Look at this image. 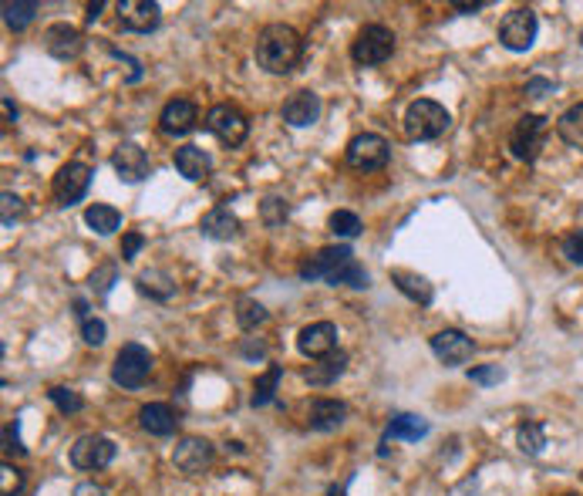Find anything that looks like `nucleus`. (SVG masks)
Instances as JSON below:
<instances>
[{
	"label": "nucleus",
	"instance_id": "obj_1",
	"mask_svg": "<svg viewBox=\"0 0 583 496\" xmlns=\"http://www.w3.org/2000/svg\"><path fill=\"white\" fill-rule=\"evenodd\" d=\"M300 277L304 280H328V284H344L354 287V290H368L371 287V277L358 264L351 247H324L314 257H307L300 264Z\"/></svg>",
	"mask_w": 583,
	"mask_h": 496
},
{
	"label": "nucleus",
	"instance_id": "obj_2",
	"mask_svg": "<svg viewBox=\"0 0 583 496\" xmlns=\"http://www.w3.org/2000/svg\"><path fill=\"white\" fill-rule=\"evenodd\" d=\"M256 65L270 75H290L304 58V41L290 24H266L256 37Z\"/></svg>",
	"mask_w": 583,
	"mask_h": 496
},
{
	"label": "nucleus",
	"instance_id": "obj_3",
	"mask_svg": "<svg viewBox=\"0 0 583 496\" xmlns=\"http://www.w3.org/2000/svg\"><path fill=\"white\" fill-rule=\"evenodd\" d=\"M449 125H452L449 109L432 99L411 101L405 109V119H401V129H405L411 142H432V139L449 132Z\"/></svg>",
	"mask_w": 583,
	"mask_h": 496
},
{
	"label": "nucleus",
	"instance_id": "obj_4",
	"mask_svg": "<svg viewBox=\"0 0 583 496\" xmlns=\"http://www.w3.org/2000/svg\"><path fill=\"white\" fill-rule=\"evenodd\" d=\"M391 55H395V34H391V27H385V24H368V27H361L351 45L354 65H361V68L385 65Z\"/></svg>",
	"mask_w": 583,
	"mask_h": 496
},
{
	"label": "nucleus",
	"instance_id": "obj_5",
	"mask_svg": "<svg viewBox=\"0 0 583 496\" xmlns=\"http://www.w3.org/2000/svg\"><path fill=\"white\" fill-rule=\"evenodd\" d=\"M149 372H152V354H149V348H142L139 342H129V344H121V352L115 354L111 382L119 388H142Z\"/></svg>",
	"mask_w": 583,
	"mask_h": 496
},
{
	"label": "nucleus",
	"instance_id": "obj_6",
	"mask_svg": "<svg viewBox=\"0 0 583 496\" xmlns=\"http://www.w3.org/2000/svg\"><path fill=\"white\" fill-rule=\"evenodd\" d=\"M344 159H348V165L358 169V173H374V169H385L388 165V159H391V145H388L385 135L361 132L348 142Z\"/></svg>",
	"mask_w": 583,
	"mask_h": 496
},
{
	"label": "nucleus",
	"instance_id": "obj_7",
	"mask_svg": "<svg viewBox=\"0 0 583 496\" xmlns=\"http://www.w3.org/2000/svg\"><path fill=\"white\" fill-rule=\"evenodd\" d=\"M547 135H550V119H543V115H523L516 121V129L509 135V153L523 159V163H533L539 153H543V145H547Z\"/></svg>",
	"mask_w": 583,
	"mask_h": 496
},
{
	"label": "nucleus",
	"instance_id": "obj_8",
	"mask_svg": "<svg viewBox=\"0 0 583 496\" xmlns=\"http://www.w3.org/2000/svg\"><path fill=\"white\" fill-rule=\"evenodd\" d=\"M206 129H210L223 145H240L246 135H250V121L243 115L236 105L230 101H220V105H213L206 111Z\"/></svg>",
	"mask_w": 583,
	"mask_h": 496
},
{
	"label": "nucleus",
	"instance_id": "obj_9",
	"mask_svg": "<svg viewBox=\"0 0 583 496\" xmlns=\"http://www.w3.org/2000/svg\"><path fill=\"white\" fill-rule=\"evenodd\" d=\"M536 31H539V21H536V11H529V7H516V11H509L499 24V41L503 47L509 51H529L533 41H536Z\"/></svg>",
	"mask_w": 583,
	"mask_h": 496
},
{
	"label": "nucleus",
	"instance_id": "obj_10",
	"mask_svg": "<svg viewBox=\"0 0 583 496\" xmlns=\"http://www.w3.org/2000/svg\"><path fill=\"white\" fill-rule=\"evenodd\" d=\"M91 176H95V173H91V165H85V163L61 165L55 183H51V193H55L57 206H75V203H81L91 186Z\"/></svg>",
	"mask_w": 583,
	"mask_h": 496
},
{
	"label": "nucleus",
	"instance_id": "obj_11",
	"mask_svg": "<svg viewBox=\"0 0 583 496\" xmlns=\"http://www.w3.org/2000/svg\"><path fill=\"white\" fill-rule=\"evenodd\" d=\"M115 452H119V446H115L109 436L88 432V436H81V439L71 446V466H75V470H85V473L105 470V466L115 459Z\"/></svg>",
	"mask_w": 583,
	"mask_h": 496
},
{
	"label": "nucleus",
	"instance_id": "obj_12",
	"mask_svg": "<svg viewBox=\"0 0 583 496\" xmlns=\"http://www.w3.org/2000/svg\"><path fill=\"white\" fill-rule=\"evenodd\" d=\"M119 24L121 31L149 34L162 24V7L152 0H121L119 4Z\"/></svg>",
	"mask_w": 583,
	"mask_h": 496
},
{
	"label": "nucleus",
	"instance_id": "obj_13",
	"mask_svg": "<svg viewBox=\"0 0 583 496\" xmlns=\"http://www.w3.org/2000/svg\"><path fill=\"white\" fill-rule=\"evenodd\" d=\"M196 121H199L196 101H189V99L165 101V109L159 111V129H162V135H169V139H182V135H189L196 129Z\"/></svg>",
	"mask_w": 583,
	"mask_h": 496
},
{
	"label": "nucleus",
	"instance_id": "obj_14",
	"mask_svg": "<svg viewBox=\"0 0 583 496\" xmlns=\"http://www.w3.org/2000/svg\"><path fill=\"white\" fill-rule=\"evenodd\" d=\"M432 354L439 358L445 368H459L473 358V342L465 338L459 328H445L439 334H432Z\"/></svg>",
	"mask_w": 583,
	"mask_h": 496
},
{
	"label": "nucleus",
	"instance_id": "obj_15",
	"mask_svg": "<svg viewBox=\"0 0 583 496\" xmlns=\"http://www.w3.org/2000/svg\"><path fill=\"white\" fill-rule=\"evenodd\" d=\"M111 165H115V173H119L121 183H142L149 176V153H145L139 142H121L115 153H111Z\"/></svg>",
	"mask_w": 583,
	"mask_h": 496
},
{
	"label": "nucleus",
	"instance_id": "obj_16",
	"mask_svg": "<svg viewBox=\"0 0 583 496\" xmlns=\"http://www.w3.org/2000/svg\"><path fill=\"white\" fill-rule=\"evenodd\" d=\"M297 348H300V354H307V358H318L320 362V358L334 354V348H338V328H334L330 321H314L307 328H300Z\"/></svg>",
	"mask_w": 583,
	"mask_h": 496
},
{
	"label": "nucleus",
	"instance_id": "obj_17",
	"mask_svg": "<svg viewBox=\"0 0 583 496\" xmlns=\"http://www.w3.org/2000/svg\"><path fill=\"white\" fill-rule=\"evenodd\" d=\"M172 463H176V470H182L189 476L203 473L213 463V446L206 439H199V436H186V439H179L176 452H172Z\"/></svg>",
	"mask_w": 583,
	"mask_h": 496
},
{
	"label": "nucleus",
	"instance_id": "obj_18",
	"mask_svg": "<svg viewBox=\"0 0 583 496\" xmlns=\"http://www.w3.org/2000/svg\"><path fill=\"white\" fill-rule=\"evenodd\" d=\"M320 119V95L310 89L294 91L290 99L284 101V121L294 125V129H307Z\"/></svg>",
	"mask_w": 583,
	"mask_h": 496
},
{
	"label": "nucleus",
	"instance_id": "obj_19",
	"mask_svg": "<svg viewBox=\"0 0 583 496\" xmlns=\"http://www.w3.org/2000/svg\"><path fill=\"white\" fill-rule=\"evenodd\" d=\"M172 163H176L179 176H186L189 183H206L213 173V159L206 149H199V145H179L176 155H172Z\"/></svg>",
	"mask_w": 583,
	"mask_h": 496
},
{
	"label": "nucleus",
	"instance_id": "obj_20",
	"mask_svg": "<svg viewBox=\"0 0 583 496\" xmlns=\"http://www.w3.org/2000/svg\"><path fill=\"white\" fill-rule=\"evenodd\" d=\"M81 34H78V27H71V24H51L45 31V51L47 55L61 58V61H68V58H78L81 55Z\"/></svg>",
	"mask_w": 583,
	"mask_h": 496
},
{
	"label": "nucleus",
	"instance_id": "obj_21",
	"mask_svg": "<svg viewBox=\"0 0 583 496\" xmlns=\"http://www.w3.org/2000/svg\"><path fill=\"white\" fill-rule=\"evenodd\" d=\"M199 233L206 240H233L240 233V216L230 206H213L203 220H199Z\"/></svg>",
	"mask_w": 583,
	"mask_h": 496
},
{
	"label": "nucleus",
	"instance_id": "obj_22",
	"mask_svg": "<svg viewBox=\"0 0 583 496\" xmlns=\"http://www.w3.org/2000/svg\"><path fill=\"white\" fill-rule=\"evenodd\" d=\"M139 422H142V429L149 432V436H159V439H165V436H172V432L179 429L176 408L165 406V402H149V406L139 412Z\"/></svg>",
	"mask_w": 583,
	"mask_h": 496
},
{
	"label": "nucleus",
	"instance_id": "obj_23",
	"mask_svg": "<svg viewBox=\"0 0 583 496\" xmlns=\"http://www.w3.org/2000/svg\"><path fill=\"white\" fill-rule=\"evenodd\" d=\"M348 419V406L338 402V398H314V406H310V429L318 432H330L344 426Z\"/></svg>",
	"mask_w": 583,
	"mask_h": 496
},
{
	"label": "nucleus",
	"instance_id": "obj_24",
	"mask_svg": "<svg viewBox=\"0 0 583 496\" xmlns=\"http://www.w3.org/2000/svg\"><path fill=\"white\" fill-rule=\"evenodd\" d=\"M429 436V422L415 416V412H398L391 416V422L385 426V439H405V442H419Z\"/></svg>",
	"mask_w": 583,
	"mask_h": 496
},
{
	"label": "nucleus",
	"instance_id": "obj_25",
	"mask_svg": "<svg viewBox=\"0 0 583 496\" xmlns=\"http://www.w3.org/2000/svg\"><path fill=\"white\" fill-rule=\"evenodd\" d=\"M344 368H348V354L338 352V354L320 358L318 364H310L307 372H304V378H307L310 385H334V382L344 375Z\"/></svg>",
	"mask_w": 583,
	"mask_h": 496
},
{
	"label": "nucleus",
	"instance_id": "obj_26",
	"mask_svg": "<svg viewBox=\"0 0 583 496\" xmlns=\"http://www.w3.org/2000/svg\"><path fill=\"white\" fill-rule=\"evenodd\" d=\"M391 284H395L405 298L419 301V304H432V298H435L432 284L422 274H415V270H391Z\"/></svg>",
	"mask_w": 583,
	"mask_h": 496
},
{
	"label": "nucleus",
	"instance_id": "obj_27",
	"mask_svg": "<svg viewBox=\"0 0 583 496\" xmlns=\"http://www.w3.org/2000/svg\"><path fill=\"white\" fill-rule=\"evenodd\" d=\"M557 135H560L567 145H573V149L583 153V101L570 105V109L557 119Z\"/></svg>",
	"mask_w": 583,
	"mask_h": 496
},
{
	"label": "nucleus",
	"instance_id": "obj_28",
	"mask_svg": "<svg viewBox=\"0 0 583 496\" xmlns=\"http://www.w3.org/2000/svg\"><path fill=\"white\" fill-rule=\"evenodd\" d=\"M135 284H139L142 294H149V298L155 301L176 298V280L165 274V270H142V274L135 277Z\"/></svg>",
	"mask_w": 583,
	"mask_h": 496
},
{
	"label": "nucleus",
	"instance_id": "obj_29",
	"mask_svg": "<svg viewBox=\"0 0 583 496\" xmlns=\"http://www.w3.org/2000/svg\"><path fill=\"white\" fill-rule=\"evenodd\" d=\"M85 223H88L99 237H111V233L121 227V213L115 210V206H109V203H91L88 210H85Z\"/></svg>",
	"mask_w": 583,
	"mask_h": 496
},
{
	"label": "nucleus",
	"instance_id": "obj_30",
	"mask_svg": "<svg viewBox=\"0 0 583 496\" xmlns=\"http://www.w3.org/2000/svg\"><path fill=\"white\" fill-rule=\"evenodd\" d=\"M0 11H4V24H7L11 31H24V27L37 17L41 4H37V0H7Z\"/></svg>",
	"mask_w": 583,
	"mask_h": 496
},
{
	"label": "nucleus",
	"instance_id": "obj_31",
	"mask_svg": "<svg viewBox=\"0 0 583 496\" xmlns=\"http://www.w3.org/2000/svg\"><path fill=\"white\" fill-rule=\"evenodd\" d=\"M280 378H284V364H270L264 375L256 378L254 385V396H250V402H254L256 408L260 406H270L276 396V385H280Z\"/></svg>",
	"mask_w": 583,
	"mask_h": 496
},
{
	"label": "nucleus",
	"instance_id": "obj_32",
	"mask_svg": "<svg viewBox=\"0 0 583 496\" xmlns=\"http://www.w3.org/2000/svg\"><path fill=\"white\" fill-rule=\"evenodd\" d=\"M516 442L526 456H539L543 446H547V429H543V422H536V419L523 422V426L516 429Z\"/></svg>",
	"mask_w": 583,
	"mask_h": 496
},
{
	"label": "nucleus",
	"instance_id": "obj_33",
	"mask_svg": "<svg viewBox=\"0 0 583 496\" xmlns=\"http://www.w3.org/2000/svg\"><path fill=\"white\" fill-rule=\"evenodd\" d=\"M264 321H266V308L260 304V301H254V298H240V301H236V324H240L243 331L260 328Z\"/></svg>",
	"mask_w": 583,
	"mask_h": 496
},
{
	"label": "nucleus",
	"instance_id": "obj_34",
	"mask_svg": "<svg viewBox=\"0 0 583 496\" xmlns=\"http://www.w3.org/2000/svg\"><path fill=\"white\" fill-rule=\"evenodd\" d=\"M328 227L334 237H341V240H354L358 233H361V220H358V213L351 210H334L328 216Z\"/></svg>",
	"mask_w": 583,
	"mask_h": 496
},
{
	"label": "nucleus",
	"instance_id": "obj_35",
	"mask_svg": "<svg viewBox=\"0 0 583 496\" xmlns=\"http://www.w3.org/2000/svg\"><path fill=\"white\" fill-rule=\"evenodd\" d=\"M47 396H51V402H55V408L61 412V416H78V412L85 408V398L78 396L75 388H68V385H55L51 392H47Z\"/></svg>",
	"mask_w": 583,
	"mask_h": 496
},
{
	"label": "nucleus",
	"instance_id": "obj_36",
	"mask_svg": "<svg viewBox=\"0 0 583 496\" xmlns=\"http://www.w3.org/2000/svg\"><path fill=\"white\" fill-rule=\"evenodd\" d=\"M286 216H290V206H286L284 196H266L264 203H260V220L270 227V230H276V227H284Z\"/></svg>",
	"mask_w": 583,
	"mask_h": 496
},
{
	"label": "nucleus",
	"instance_id": "obj_37",
	"mask_svg": "<svg viewBox=\"0 0 583 496\" xmlns=\"http://www.w3.org/2000/svg\"><path fill=\"white\" fill-rule=\"evenodd\" d=\"M115 277H119V267L111 264V260H109V264H101L99 270L91 274V290H95L99 298H109L111 287H115Z\"/></svg>",
	"mask_w": 583,
	"mask_h": 496
},
{
	"label": "nucleus",
	"instance_id": "obj_38",
	"mask_svg": "<svg viewBox=\"0 0 583 496\" xmlns=\"http://www.w3.org/2000/svg\"><path fill=\"white\" fill-rule=\"evenodd\" d=\"M0 220H4V227H7V230H11L14 223L21 220V213H24V203H21V196H14V193H4V196H0Z\"/></svg>",
	"mask_w": 583,
	"mask_h": 496
},
{
	"label": "nucleus",
	"instance_id": "obj_39",
	"mask_svg": "<svg viewBox=\"0 0 583 496\" xmlns=\"http://www.w3.org/2000/svg\"><path fill=\"white\" fill-rule=\"evenodd\" d=\"M560 250H563V257H567L570 264H580L583 267V227H580V230H573V233H567V237H563Z\"/></svg>",
	"mask_w": 583,
	"mask_h": 496
},
{
	"label": "nucleus",
	"instance_id": "obj_40",
	"mask_svg": "<svg viewBox=\"0 0 583 496\" xmlns=\"http://www.w3.org/2000/svg\"><path fill=\"white\" fill-rule=\"evenodd\" d=\"M469 378H473L475 385H499L506 378V372L499 364H483V368H469Z\"/></svg>",
	"mask_w": 583,
	"mask_h": 496
},
{
	"label": "nucleus",
	"instance_id": "obj_41",
	"mask_svg": "<svg viewBox=\"0 0 583 496\" xmlns=\"http://www.w3.org/2000/svg\"><path fill=\"white\" fill-rule=\"evenodd\" d=\"M105 334H109V328H105V321L101 318L81 321V338H85V344H95V348H99V344L105 342Z\"/></svg>",
	"mask_w": 583,
	"mask_h": 496
},
{
	"label": "nucleus",
	"instance_id": "obj_42",
	"mask_svg": "<svg viewBox=\"0 0 583 496\" xmlns=\"http://www.w3.org/2000/svg\"><path fill=\"white\" fill-rule=\"evenodd\" d=\"M145 247V237L139 230H129L125 237H121V260L125 264H132L135 257H139V250Z\"/></svg>",
	"mask_w": 583,
	"mask_h": 496
},
{
	"label": "nucleus",
	"instance_id": "obj_43",
	"mask_svg": "<svg viewBox=\"0 0 583 496\" xmlns=\"http://www.w3.org/2000/svg\"><path fill=\"white\" fill-rule=\"evenodd\" d=\"M4 496H21V490H24V473L17 470V466H11V463H4Z\"/></svg>",
	"mask_w": 583,
	"mask_h": 496
},
{
	"label": "nucleus",
	"instance_id": "obj_44",
	"mask_svg": "<svg viewBox=\"0 0 583 496\" xmlns=\"http://www.w3.org/2000/svg\"><path fill=\"white\" fill-rule=\"evenodd\" d=\"M17 426H21L17 419L4 426V452L7 456H27V449L21 446V436H17Z\"/></svg>",
	"mask_w": 583,
	"mask_h": 496
},
{
	"label": "nucleus",
	"instance_id": "obj_45",
	"mask_svg": "<svg viewBox=\"0 0 583 496\" xmlns=\"http://www.w3.org/2000/svg\"><path fill=\"white\" fill-rule=\"evenodd\" d=\"M550 91H553V81H547V78H529L526 81L529 99H543V95H550Z\"/></svg>",
	"mask_w": 583,
	"mask_h": 496
},
{
	"label": "nucleus",
	"instance_id": "obj_46",
	"mask_svg": "<svg viewBox=\"0 0 583 496\" xmlns=\"http://www.w3.org/2000/svg\"><path fill=\"white\" fill-rule=\"evenodd\" d=\"M71 496H105V486L99 483H91V480H85V483H78L75 486V493Z\"/></svg>",
	"mask_w": 583,
	"mask_h": 496
},
{
	"label": "nucleus",
	"instance_id": "obj_47",
	"mask_svg": "<svg viewBox=\"0 0 583 496\" xmlns=\"http://www.w3.org/2000/svg\"><path fill=\"white\" fill-rule=\"evenodd\" d=\"M240 352L243 354H246V358H264V354H266V348H264V344H260V342H250V338H246V342H243V348H240Z\"/></svg>",
	"mask_w": 583,
	"mask_h": 496
},
{
	"label": "nucleus",
	"instance_id": "obj_48",
	"mask_svg": "<svg viewBox=\"0 0 583 496\" xmlns=\"http://www.w3.org/2000/svg\"><path fill=\"white\" fill-rule=\"evenodd\" d=\"M452 7H455V11H459V14H475V11H483L485 4H483V0H475V4H463V0H455Z\"/></svg>",
	"mask_w": 583,
	"mask_h": 496
},
{
	"label": "nucleus",
	"instance_id": "obj_49",
	"mask_svg": "<svg viewBox=\"0 0 583 496\" xmlns=\"http://www.w3.org/2000/svg\"><path fill=\"white\" fill-rule=\"evenodd\" d=\"M4 125H11L14 119H17V109H14V101H11V95H4Z\"/></svg>",
	"mask_w": 583,
	"mask_h": 496
},
{
	"label": "nucleus",
	"instance_id": "obj_50",
	"mask_svg": "<svg viewBox=\"0 0 583 496\" xmlns=\"http://www.w3.org/2000/svg\"><path fill=\"white\" fill-rule=\"evenodd\" d=\"M101 11H105V4H101V0H99V4H88V24H95V21H99V17H101Z\"/></svg>",
	"mask_w": 583,
	"mask_h": 496
},
{
	"label": "nucleus",
	"instance_id": "obj_51",
	"mask_svg": "<svg viewBox=\"0 0 583 496\" xmlns=\"http://www.w3.org/2000/svg\"><path fill=\"white\" fill-rule=\"evenodd\" d=\"M580 45H583V27H580Z\"/></svg>",
	"mask_w": 583,
	"mask_h": 496
},
{
	"label": "nucleus",
	"instance_id": "obj_52",
	"mask_svg": "<svg viewBox=\"0 0 583 496\" xmlns=\"http://www.w3.org/2000/svg\"><path fill=\"white\" fill-rule=\"evenodd\" d=\"M330 496H338V490H330Z\"/></svg>",
	"mask_w": 583,
	"mask_h": 496
},
{
	"label": "nucleus",
	"instance_id": "obj_53",
	"mask_svg": "<svg viewBox=\"0 0 583 496\" xmlns=\"http://www.w3.org/2000/svg\"><path fill=\"white\" fill-rule=\"evenodd\" d=\"M570 496H577V493H570Z\"/></svg>",
	"mask_w": 583,
	"mask_h": 496
}]
</instances>
